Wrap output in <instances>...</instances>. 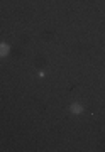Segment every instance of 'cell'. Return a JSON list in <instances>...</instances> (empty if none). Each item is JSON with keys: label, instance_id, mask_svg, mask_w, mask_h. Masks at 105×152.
Here are the masks:
<instances>
[{"label": "cell", "instance_id": "obj_1", "mask_svg": "<svg viewBox=\"0 0 105 152\" xmlns=\"http://www.w3.org/2000/svg\"><path fill=\"white\" fill-rule=\"evenodd\" d=\"M9 53H10V44L0 42V58H7Z\"/></svg>", "mask_w": 105, "mask_h": 152}, {"label": "cell", "instance_id": "obj_2", "mask_svg": "<svg viewBox=\"0 0 105 152\" xmlns=\"http://www.w3.org/2000/svg\"><path fill=\"white\" fill-rule=\"evenodd\" d=\"M70 112H71L73 115H80L83 112V105L82 103H71L70 105Z\"/></svg>", "mask_w": 105, "mask_h": 152}]
</instances>
